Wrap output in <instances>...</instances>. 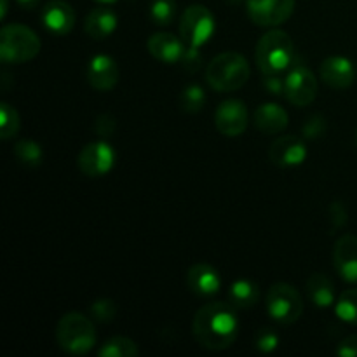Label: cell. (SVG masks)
<instances>
[{
  "label": "cell",
  "instance_id": "obj_11",
  "mask_svg": "<svg viewBox=\"0 0 357 357\" xmlns=\"http://www.w3.org/2000/svg\"><path fill=\"white\" fill-rule=\"evenodd\" d=\"M216 129L223 136L237 138L244 135L250 124V112L241 100H225L218 105L215 114Z\"/></svg>",
  "mask_w": 357,
  "mask_h": 357
},
{
  "label": "cell",
  "instance_id": "obj_20",
  "mask_svg": "<svg viewBox=\"0 0 357 357\" xmlns=\"http://www.w3.org/2000/svg\"><path fill=\"white\" fill-rule=\"evenodd\" d=\"M115 28H117V14L105 6L91 10L84 23V30L94 40H103V38L110 37Z\"/></svg>",
  "mask_w": 357,
  "mask_h": 357
},
{
  "label": "cell",
  "instance_id": "obj_30",
  "mask_svg": "<svg viewBox=\"0 0 357 357\" xmlns=\"http://www.w3.org/2000/svg\"><path fill=\"white\" fill-rule=\"evenodd\" d=\"M91 316L98 323H110L117 316V305H115L114 300L100 298L96 302H93V305H91Z\"/></svg>",
  "mask_w": 357,
  "mask_h": 357
},
{
  "label": "cell",
  "instance_id": "obj_31",
  "mask_svg": "<svg viewBox=\"0 0 357 357\" xmlns=\"http://www.w3.org/2000/svg\"><path fill=\"white\" fill-rule=\"evenodd\" d=\"M328 122L323 115H312L305 124L302 126V135L307 139H319L326 135Z\"/></svg>",
  "mask_w": 357,
  "mask_h": 357
},
{
  "label": "cell",
  "instance_id": "obj_16",
  "mask_svg": "<svg viewBox=\"0 0 357 357\" xmlns=\"http://www.w3.org/2000/svg\"><path fill=\"white\" fill-rule=\"evenodd\" d=\"M86 77L93 89L112 91L119 82L117 61L107 54L94 56L87 65Z\"/></svg>",
  "mask_w": 357,
  "mask_h": 357
},
{
  "label": "cell",
  "instance_id": "obj_23",
  "mask_svg": "<svg viewBox=\"0 0 357 357\" xmlns=\"http://www.w3.org/2000/svg\"><path fill=\"white\" fill-rule=\"evenodd\" d=\"M138 354V345L128 337H112L98 349V357H136Z\"/></svg>",
  "mask_w": 357,
  "mask_h": 357
},
{
  "label": "cell",
  "instance_id": "obj_12",
  "mask_svg": "<svg viewBox=\"0 0 357 357\" xmlns=\"http://www.w3.org/2000/svg\"><path fill=\"white\" fill-rule=\"evenodd\" d=\"M307 145L298 136H281L275 139L268 150V157L279 167H295L305 162Z\"/></svg>",
  "mask_w": 357,
  "mask_h": 357
},
{
  "label": "cell",
  "instance_id": "obj_2",
  "mask_svg": "<svg viewBox=\"0 0 357 357\" xmlns=\"http://www.w3.org/2000/svg\"><path fill=\"white\" fill-rule=\"evenodd\" d=\"M215 33V16L208 7L201 3L188 6L181 14L180 21V35L181 40L187 45V56H185V65L199 66V49L211 40Z\"/></svg>",
  "mask_w": 357,
  "mask_h": 357
},
{
  "label": "cell",
  "instance_id": "obj_19",
  "mask_svg": "<svg viewBox=\"0 0 357 357\" xmlns=\"http://www.w3.org/2000/svg\"><path fill=\"white\" fill-rule=\"evenodd\" d=\"M253 122L264 135H281L289 124L288 112L278 103H261L255 110Z\"/></svg>",
  "mask_w": 357,
  "mask_h": 357
},
{
  "label": "cell",
  "instance_id": "obj_5",
  "mask_svg": "<svg viewBox=\"0 0 357 357\" xmlns=\"http://www.w3.org/2000/svg\"><path fill=\"white\" fill-rule=\"evenodd\" d=\"M96 328L80 312H68L56 324V342L70 356H84L96 345Z\"/></svg>",
  "mask_w": 357,
  "mask_h": 357
},
{
  "label": "cell",
  "instance_id": "obj_15",
  "mask_svg": "<svg viewBox=\"0 0 357 357\" xmlns=\"http://www.w3.org/2000/svg\"><path fill=\"white\" fill-rule=\"evenodd\" d=\"M40 20L54 35H68L75 26V10L65 0H49L42 7Z\"/></svg>",
  "mask_w": 357,
  "mask_h": 357
},
{
  "label": "cell",
  "instance_id": "obj_6",
  "mask_svg": "<svg viewBox=\"0 0 357 357\" xmlns=\"http://www.w3.org/2000/svg\"><path fill=\"white\" fill-rule=\"evenodd\" d=\"M42 42L31 28L24 24H6L0 31V58L3 63H26L37 58Z\"/></svg>",
  "mask_w": 357,
  "mask_h": 357
},
{
  "label": "cell",
  "instance_id": "obj_29",
  "mask_svg": "<svg viewBox=\"0 0 357 357\" xmlns=\"http://www.w3.org/2000/svg\"><path fill=\"white\" fill-rule=\"evenodd\" d=\"M279 342H281V338H279V333L274 328H260L255 335V347L261 354L274 352L279 347Z\"/></svg>",
  "mask_w": 357,
  "mask_h": 357
},
{
  "label": "cell",
  "instance_id": "obj_22",
  "mask_svg": "<svg viewBox=\"0 0 357 357\" xmlns=\"http://www.w3.org/2000/svg\"><path fill=\"white\" fill-rule=\"evenodd\" d=\"M260 286L257 282L251 281V279H237L230 284L227 298H229V303L232 307L246 310L260 302Z\"/></svg>",
  "mask_w": 357,
  "mask_h": 357
},
{
  "label": "cell",
  "instance_id": "obj_7",
  "mask_svg": "<svg viewBox=\"0 0 357 357\" xmlns=\"http://www.w3.org/2000/svg\"><path fill=\"white\" fill-rule=\"evenodd\" d=\"M265 309L272 321L281 326H291L302 317L303 298L295 286L275 282L265 295Z\"/></svg>",
  "mask_w": 357,
  "mask_h": 357
},
{
  "label": "cell",
  "instance_id": "obj_14",
  "mask_svg": "<svg viewBox=\"0 0 357 357\" xmlns=\"http://www.w3.org/2000/svg\"><path fill=\"white\" fill-rule=\"evenodd\" d=\"M333 265L345 282H357V236L345 234L335 243Z\"/></svg>",
  "mask_w": 357,
  "mask_h": 357
},
{
  "label": "cell",
  "instance_id": "obj_4",
  "mask_svg": "<svg viewBox=\"0 0 357 357\" xmlns=\"http://www.w3.org/2000/svg\"><path fill=\"white\" fill-rule=\"evenodd\" d=\"M251 68L243 54L234 51L222 52L209 61L206 68V80L218 93H232L246 86Z\"/></svg>",
  "mask_w": 357,
  "mask_h": 357
},
{
  "label": "cell",
  "instance_id": "obj_13",
  "mask_svg": "<svg viewBox=\"0 0 357 357\" xmlns=\"http://www.w3.org/2000/svg\"><path fill=\"white\" fill-rule=\"evenodd\" d=\"M146 49L157 61L166 63V65H176V63L183 61L185 56H187L185 42L178 38L176 35L167 33V31L150 35Z\"/></svg>",
  "mask_w": 357,
  "mask_h": 357
},
{
  "label": "cell",
  "instance_id": "obj_8",
  "mask_svg": "<svg viewBox=\"0 0 357 357\" xmlns=\"http://www.w3.org/2000/svg\"><path fill=\"white\" fill-rule=\"evenodd\" d=\"M317 77L305 63L298 61L291 65V68L284 75V96L295 107H307L317 96Z\"/></svg>",
  "mask_w": 357,
  "mask_h": 357
},
{
  "label": "cell",
  "instance_id": "obj_26",
  "mask_svg": "<svg viewBox=\"0 0 357 357\" xmlns=\"http://www.w3.org/2000/svg\"><path fill=\"white\" fill-rule=\"evenodd\" d=\"M20 115H17L16 108L13 105L6 103L3 101L0 105V138L2 139H10L17 135L20 131Z\"/></svg>",
  "mask_w": 357,
  "mask_h": 357
},
{
  "label": "cell",
  "instance_id": "obj_25",
  "mask_svg": "<svg viewBox=\"0 0 357 357\" xmlns=\"http://www.w3.org/2000/svg\"><path fill=\"white\" fill-rule=\"evenodd\" d=\"M14 155H16V159L23 166L28 167L40 166L42 159H44L42 146L38 143H35L33 139H20V142H16V145H14Z\"/></svg>",
  "mask_w": 357,
  "mask_h": 357
},
{
  "label": "cell",
  "instance_id": "obj_36",
  "mask_svg": "<svg viewBox=\"0 0 357 357\" xmlns=\"http://www.w3.org/2000/svg\"><path fill=\"white\" fill-rule=\"evenodd\" d=\"M38 2H40V0H17V3H20L23 9H33Z\"/></svg>",
  "mask_w": 357,
  "mask_h": 357
},
{
  "label": "cell",
  "instance_id": "obj_38",
  "mask_svg": "<svg viewBox=\"0 0 357 357\" xmlns=\"http://www.w3.org/2000/svg\"><path fill=\"white\" fill-rule=\"evenodd\" d=\"M94 2H98V3H103V6H110V3H115V2H119V0H94Z\"/></svg>",
  "mask_w": 357,
  "mask_h": 357
},
{
  "label": "cell",
  "instance_id": "obj_27",
  "mask_svg": "<svg viewBox=\"0 0 357 357\" xmlns=\"http://www.w3.org/2000/svg\"><path fill=\"white\" fill-rule=\"evenodd\" d=\"M206 103V94L201 86L190 84L180 94V108L187 114H199Z\"/></svg>",
  "mask_w": 357,
  "mask_h": 357
},
{
  "label": "cell",
  "instance_id": "obj_40",
  "mask_svg": "<svg viewBox=\"0 0 357 357\" xmlns=\"http://www.w3.org/2000/svg\"><path fill=\"white\" fill-rule=\"evenodd\" d=\"M356 146H357V129H356Z\"/></svg>",
  "mask_w": 357,
  "mask_h": 357
},
{
  "label": "cell",
  "instance_id": "obj_1",
  "mask_svg": "<svg viewBox=\"0 0 357 357\" xmlns=\"http://www.w3.org/2000/svg\"><path fill=\"white\" fill-rule=\"evenodd\" d=\"M192 335L202 349L222 352L232 347L239 337V317L230 303L213 302L201 307L192 321Z\"/></svg>",
  "mask_w": 357,
  "mask_h": 357
},
{
  "label": "cell",
  "instance_id": "obj_10",
  "mask_svg": "<svg viewBox=\"0 0 357 357\" xmlns=\"http://www.w3.org/2000/svg\"><path fill=\"white\" fill-rule=\"evenodd\" d=\"M80 173H84L89 178L105 176L112 171L115 164V152L114 146L107 142H93L84 146L79 153Z\"/></svg>",
  "mask_w": 357,
  "mask_h": 357
},
{
  "label": "cell",
  "instance_id": "obj_39",
  "mask_svg": "<svg viewBox=\"0 0 357 357\" xmlns=\"http://www.w3.org/2000/svg\"><path fill=\"white\" fill-rule=\"evenodd\" d=\"M227 2L232 3V6H236V3H241V2H243V0H227Z\"/></svg>",
  "mask_w": 357,
  "mask_h": 357
},
{
  "label": "cell",
  "instance_id": "obj_28",
  "mask_svg": "<svg viewBox=\"0 0 357 357\" xmlns=\"http://www.w3.org/2000/svg\"><path fill=\"white\" fill-rule=\"evenodd\" d=\"M176 0H152L150 3V20L159 26H167L176 16Z\"/></svg>",
  "mask_w": 357,
  "mask_h": 357
},
{
  "label": "cell",
  "instance_id": "obj_33",
  "mask_svg": "<svg viewBox=\"0 0 357 357\" xmlns=\"http://www.w3.org/2000/svg\"><path fill=\"white\" fill-rule=\"evenodd\" d=\"M330 222L331 227H335V229H340V227L345 225V222H347V209H345L342 202H333L330 206Z\"/></svg>",
  "mask_w": 357,
  "mask_h": 357
},
{
  "label": "cell",
  "instance_id": "obj_24",
  "mask_svg": "<svg viewBox=\"0 0 357 357\" xmlns=\"http://www.w3.org/2000/svg\"><path fill=\"white\" fill-rule=\"evenodd\" d=\"M335 314L340 321L357 326V288L345 289L335 302Z\"/></svg>",
  "mask_w": 357,
  "mask_h": 357
},
{
  "label": "cell",
  "instance_id": "obj_17",
  "mask_svg": "<svg viewBox=\"0 0 357 357\" xmlns=\"http://www.w3.org/2000/svg\"><path fill=\"white\" fill-rule=\"evenodd\" d=\"M222 275L213 265L194 264L187 272V286L194 295L208 298L222 289Z\"/></svg>",
  "mask_w": 357,
  "mask_h": 357
},
{
  "label": "cell",
  "instance_id": "obj_21",
  "mask_svg": "<svg viewBox=\"0 0 357 357\" xmlns=\"http://www.w3.org/2000/svg\"><path fill=\"white\" fill-rule=\"evenodd\" d=\"M305 288L310 302L316 307H319V309L333 307L335 302H337V293H335L333 282L324 274H319V272L310 274V278L307 279Z\"/></svg>",
  "mask_w": 357,
  "mask_h": 357
},
{
  "label": "cell",
  "instance_id": "obj_3",
  "mask_svg": "<svg viewBox=\"0 0 357 357\" xmlns=\"http://www.w3.org/2000/svg\"><path fill=\"white\" fill-rule=\"evenodd\" d=\"M255 59L264 75H282L295 63V44L286 31L274 28L258 40Z\"/></svg>",
  "mask_w": 357,
  "mask_h": 357
},
{
  "label": "cell",
  "instance_id": "obj_18",
  "mask_svg": "<svg viewBox=\"0 0 357 357\" xmlns=\"http://www.w3.org/2000/svg\"><path fill=\"white\" fill-rule=\"evenodd\" d=\"M354 65L344 56H330L321 65V80L331 89H347L354 84Z\"/></svg>",
  "mask_w": 357,
  "mask_h": 357
},
{
  "label": "cell",
  "instance_id": "obj_35",
  "mask_svg": "<svg viewBox=\"0 0 357 357\" xmlns=\"http://www.w3.org/2000/svg\"><path fill=\"white\" fill-rule=\"evenodd\" d=\"M337 354L342 357H357V335H351V337L344 338L338 344Z\"/></svg>",
  "mask_w": 357,
  "mask_h": 357
},
{
  "label": "cell",
  "instance_id": "obj_32",
  "mask_svg": "<svg viewBox=\"0 0 357 357\" xmlns=\"http://www.w3.org/2000/svg\"><path fill=\"white\" fill-rule=\"evenodd\" d=\"M115 129H117V121H115V117L112 114H101L94 121V131L100 136H105V138L114 135Z\"/></svg>",
  "mask_w": 357,
  "mask_h": 357
},
{
  "label": "cell",
  "instance_id": "obj_34",
  "mask_svg": "<svg viewBox=\"0 0 357 357\" xmlns=\"http://www.w3.org/2000/svg\"><path fill=\"white\" fill-rule=\"evenodd\" d=\"M265 89L274 96L284 94V77L282 75H265L264 79Z\"/></svg>",
  "mask_w": 357,
  "mask_h": 357
},
{
  "label": "cell",
  "instance_id": "obj_37",
  "mask_svg": "<svg viewBox=\"0 0 357 357\" xmlns=\"http://www.w3.org/2000/svg\"><path fill=\"white\" fill-rule=\"evenodd\" d=\"M6 14H7V0H2V9H0V17H6Z\"/></svg>",
  "mask_w": 357,
  "mask_h": 357
},
{
  "label": "cell",
  "instance_id": "obj_9",
  "mask_svg": "<svg viewBox=\"0 0 357 357\" xmlns=\"http://www.w3.org/2000/svg\"><path fill=\"white\" fill-rule=\"evenodd\" d=\"M295 3V0H246V10L255 24L274 28L293 16Z\"/></svg>",
  "mask_w": 357,
  "mask_h": 357
}]
</instances>
